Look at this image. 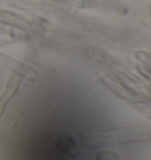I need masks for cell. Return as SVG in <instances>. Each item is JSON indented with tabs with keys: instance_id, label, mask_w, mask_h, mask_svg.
I'll return each instance as SVG.
<instances>
[{
	"instance_id": "obj_1",
	"label": "cell",
	"mask_w": 151,
	"mask_h": 160,
	"mask_svg": "<svg viewBox=\"0 0 151 160\" xmlns=\"http://www.w3.org/2000/svg\"><path fill=\"white\" fill-rule=\"evenodd\" d=\"M96 160H122L119 154L115 152V151L111 150H104L101 151L98 154H97Z\"/></svg>"
}]
</instances>
